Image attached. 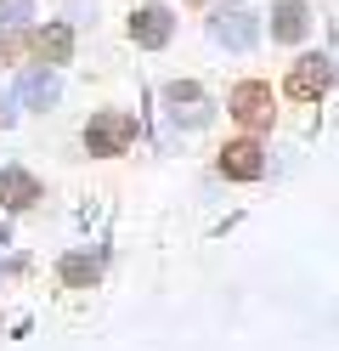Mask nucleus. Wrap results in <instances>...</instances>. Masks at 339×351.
Here are the masks:
<instances>
[{
	"label": "nucleus",
	"instance_id": "obj_1",
	"mask_svg": "<svg viewBox=\"0 0 339 351\" xmlns=\"http://www.w3.org/2000/svg\"><path fill=\"white\" fill-rule=\"evenodd\" d=\"M328 85H334V62H328L323 51H311V57H300V62L288 69V97H294V102L328 97Z\"/></svg>",
	"mask_w": 339,
	"mask_h": 351
},
{
	"label": "nucleus",
	"instance_id": "obj_2",
	"mask_svg": "<svg viewBox=\"0 0 339 351\" xmlns=\"http://www.w3.org/2000/svg\"><path fill=\"white\" fill-rule=\"evenodd\" d=\"M130 142H136V119L119 114V108H113V114H97L85 125V147L90 153H125Z\"/></svg>",
	"mask_w": 339,
	"mask_h": 351
},
{
	"label": "nucleus",
	"instance_id": "obj_3",
	"mask_svg": "<svg viewBox=\"0 0 339 351\" xmlns=\"http://www.w3.org/2000/svg\"><path fill=\"white\" fill-rule=\"evenodd\" d=\"M271 85H260V80H243L238 91H232V119L238 125H249V130H260V125H271Z\"/></svg>",
	"mask_w": 339,
	"mask_h": 351
},
{
	"label": "nucleus",
	"instance_id": "obj_4",
	"mask_svg": "<svg viewBox=\"0 0 339 351\" xmlns=\"http://www.w3.org/2000/svg\"><path fill=\"white\" fill-rule=\"evenodd\" d=\"M210 34L221 40V46H232V51H249L255 46V34H260V23H255V12H243V6H232V12H215L210 17Z\"/></svg>",
	"mask_w": 339,
	"mask_h": 351
},
{
	"label": "nucleus",
	"instance_id": "obj_5",
	"mask_svg": "<svg viewBox=\"0 0 339 351\" xmlns=\"http://www.w3.org/2000/svg\"><path fill=\"white\" fill-rule=\"evenodd\" d=\"M266 170V153H260V142H226L221 147V176H232V182H255V176Z\"/></svg>",
	"mask_w": 339,
	"mask_h": 351
},
{
	"label": "nucleus",
	"instance_id": "obj_6",
	"mask_svg": "<svg viewBox=\"0 0 339 351\" xmlns=\"http://www.w3.org/2000/svg\"><path fill=\"white\" fill-rule=\"evenodd\" d=\"M170 29H175V17L164 6H136V17H130V40H136V46H147V51L164 46Z\"/></svg>",
	"mask_w": 339,
	"mask_h": 351
},
{
	"label": "nucleus",
	"instance_id": "obj_7",
	"mask_svg": "<svg viewBox=\"0 0 339 351\" xmlns=\"http://www.w3.org/2000/svg\"><path fill=\"white\" fill-rule=\"evenodd\" d=\"M305 23H311V12L300 0H277L271 6V40H305Z\"/></svg>",
	"mask_w": 339,
	"mask_h": 351
},
{
	"label": "nucleus",
	"instance_id": "obj_8",
	"mask_svg": "<svg viewBox=\"0 0 339 351\" xmlns=\"http://www.w3.org/2000/svg\"><path fill=\"white\" fill-rule=\"evenodd\" d=\"M0 199H6L12 210H29L40 199V182H34L29 170H0Z\"/></svg>",
	"mask_w": 339,
	"mask_h": 351
},
{
	"label": "nucleus",
	"instance_id": "obj_9",
	"mask_svg": "<svg viewBox=\"0 0 339 351\" xmlns=\"http://www.w3.org/2000/svg\"><path fill=\"white\" fill-rule=\"evenodd\" d=\"M68 51H74V34H68V23H51L34 34V57L40 62H68Z\"/></svg>",
	"mask_w": 339,
	"mask_h": 351
},
{
	"label": "nucleus",
	"instance_id": "obj_10",
	"mask_svg": "<svg viewBox=\"0 0 339 351\" xmlns=\"http://www.w3.org/2000/svg\"><path fill=\"white\" fill-rule=\"evenodd\" d=\"M17 97L29 102V108H51V102H57V80L45 74V69H34V74L17 80Z\"/></svg>",
	"mask_w": 339,
	"mask_h": 351
},
{
	"label": "nucleus",
	"instance_id": "obj_11",
	"mask_svg": "<svg viewBox=\"0 0 339 351\" xmlns=\"http://www.w3.org/2000/svg\"><path fill=\"white\" fill-rule=\"evenodd\" d=\"M62 278L68 283H97V261H90V255H68L62 261Z\"/></svg>",
	"mask_w": 339,
	"mask_h": 351
},
{
	"label": "nucleus",
	"instance_id": "obj_12",
	"mask_svg": "<svg viewBox=\"0 0 339 351\" xmlns=\"http://www.w3.org/2000/svg\"><path fill=\"white\" fill-rule=\"evenodd\" d=\"M164 97H170V108L187 102V119H198V114H203V108H198V102H203V97H198V85H170Z\"/></svg>",
	"mask_w": 339,
	"mask_h": 351
},
{
	"label": "nucleus",
	"instance_id": "obj_13",
	"mask_svg": "<svg viewBox=\"0 0 339 351\" xmlns=\"http://www.w3.org/2000/svg\"><path fill=\"white\" fill-rule=\"evenodd\" d=\"M12 57H17V40L6 34V40H0V62H12Z\"/></svg>",
	"mask_w": 339,
	"mask_h": 351
}]
</instances>
